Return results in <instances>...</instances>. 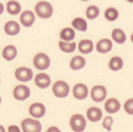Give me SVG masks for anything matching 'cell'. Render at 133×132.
I'll return each mask as SVG.
<instances>
[{
	"instance_id": "obj_1",
	"label": "cell",
	"mask_w": 133,
	"mask_h": 132,
	"mask_svg": "<svg viewBox=\"0 0 133 132\" xmlns=\"http://www.w3.org/2000/svg\"><path fill=\"white\" fill-rule=\"evenodd\" d=\"M34 11L37 17L46 20V19H50L54 15V6L47 0H40L39 3L35 4Z\"/></svg>"
},
{
	"instance_id": "obj_2",
	"label": "cell",
	"mask_w": 133,
	"mask_h": 132,
	"mask_svg": "<svg viewBox=\"0 0 133 132\" xmlns=\"http://www.w3.org/2000/svg\"><path fill=\"white\" fill-rule=\"evenodd\" d=\"M32 65L35 66V69H37L39 71L42 72V71H46L47 69H50L51 59L46 52H37L32 59Z\"/></svg>"
},
{
	"instance_id": "obj_3",
	"label": "cell",
	"mask_w": 133,
	"mask_h": 132,
	"mask_svg": "<svg viewBox=\"0 0 133 132\" xmlns=\"http://www.w3.org/2000/svg\"><path fill=\"white\" fill-rule=\"evenodd\" d=\"M51 91L57 98H65L70 95V85L65 80H57L52 84Z\"/></svg>"
},
{
	"instance_id": "obj_4",
	"label": "cell",
	"mask_w": 133,
	"mask_h": 132,
	"mask_svg": "<svg viewBox=\"0 0 133 132\" xmlns=\"http://www.w3.org/2000/svg\"><path fill=\"white\" fill-rule=\"evenodd\" d=\"M87 127V118L81 114H74L70 117V128L74 132H83Z\"/></svg>"
},
{
	"instance_id": "obj_5",
	"label": "cell",
	"mask_w": 133,
	"mask_h": 132,
	"mask_svg": "<svg viewBox=\"0 0 133 132\" xmlns=\"http://www.w3.org/2000/svg\"><path fill=\"white\" fill-rule=\"evenodd\" d=\"M107 87L103 86V85H95V86L91 87L90 90V97L93 102H104L107 100Z\"/></svg>"
},
{
	"instance_id": "obj_6",
	"label": "cell",
	"mask_w": 133,
	"mask_h": 132,
	"mask_svg": "<svg viewBox=\"0 0 133 132\" xmlns=\"http://www.w3.org/2000/svg\"><path fill=\"white\" fill-rule=\"evenodd\" d=\"M20 127L23 132H41L42 131V125L40 120L34 118V117H28L24 118L20 123Z\"/></svg>"
},
{
	"instance_id": "obj_7",
	"label": "cell",
	"mask_w": 133,
	"mask_h": 132,
	"mask_svg": "<svg viewBox=\"0 0 133 132\" xmlns=\"http://www.w3.org/2000/svg\"><path fill=\"white\" fill-rule=\"evenodd\" d=\"M14 76H15V79H16L19 82H21V84L29 82V81H31L35 77L32 70L30 69V67H28V66H19V67L15 70Z\"/></svg>"
},
{
	"instance_id": "obj_8",
	"label": "cell",
	"mask_w": 133,
	"mask_h": 132,
	"mask_svg": "<svg viewBox=\"0 0 133 132\" xmlns=\"http://www.w3.org/2000/svg\"><path fill=\"white\" fill-rule=\"evenodd\" d=\"M30 95H31V90L25 84H20L12 90V97L16 101H26L30 97Z\"/></svg>"
},
{
	"instance_id": "obj_9",
	"label": "cell",
	"mask_w": 133,
	"mask_h": 132,
	"mask_svg": "<svg viewBox=\"0 0 133 132\" xmlns=\"http://www.w3.org/2000/svg\"><path fill=\"white\" fill-rule=\"evenodd\" d=\"M90 95V89L86 84L83 82H77L72 87V96L78 100V101H82V100H86Z\"/></svg>"
},
{
	"instance_id": "obj_10",
	"label": "cell",
	"mask_w": 133,
	"mask_h": 132,
	"mask_svg": "<svg viewBox=\"0 0 133 132\" xmlns=\"http://www.w3.org/2000/svg\"><path fill=\"white\" fill-rule=\"evenodd\" d=\"M28 111H29L30 117L40 120V118H42L44 116L46 115V106L42 102H32L29 106Z\"/></svg>"
},
{
	"instance_id": "obj_11",
	"label": "cell",
	"mask_w": 133,
	"mask_h": 132,
	"mask_svg": "<svg viewBox=\"0 0 133 132\" xmlns=\"http://www.w3.org/2000/svg\"><path fill=\"white\" fill-rule=\"evenodd\" d=\"M34 82H35V85L39 87V89H41V90H46V89H49L50 86H52L51 77H50V75H47L45 71H42V72L40 71L37 75H35Z\"/></svg>"
},
{
	"instance_id": "obj_12",
	"label": "cell",
	"mask_w": 133,
	"mask_h": 132,
	"mask_svg": "<svg viewBox=\"0 0 133 132\" xmlns=\"http://www.w3.org/2000/svg\"><path fill=\"white\" fill-rule=\"evenodd\" d=\"M20 24L21 26H25V28H31L32 25L36 21V14L35 11H31V10H23V12L20 14Z\"/></svg>"
},
{
	"instance_id": "obj_13",
	"label": "cell",
	"mask_w": 133,
	"mask_h": 132,
	"mask_svg": "<svg viewBox=\"0 0 133 132\" xmlns=\"http://www.w3.org/2000/svg\"><path fill=\"white\" fill-rule=\"evenodd\" d=\"M104 111L108 114V115H115L117 114L119 110H121L122 105L119 102V100H117L116 97H110L104 101Z\"/></svg>"
},
{
	"instance_id": "obj_14",
	"label": "cell",
	"mask_w": 133,
	"mask_h": 132,
	"mask_svg": "<svg viewBox=\"0 0 133 132\" xmlns=\"http://www.w3.org/2000/svg\"><path fill=\"white\" fill-rule=\"evenodd\" d=\"M95 49L98 54H108L113 49V41H112V39H108V37L99 39L95 46Z\"/></svg>"
},
{
	"instance_id": "obj_15",
	"label": "cell",
	"mask_w": 133,
	"mask_h": 132,
	"mask_svg": "<svg viewBox=\"0 0 133 132\" xmlns=\"http://www.w3.org/2000/svg\"><path fill=\"white\" fill-rule=\"evenodd\" d=\"M86 118H87V121L96 123V122H98V121H102V118H103V112H102V110L99 109V107H97V106H91V107H88L86 111Z\"/></svg>"
},
{
	"instance_id": "obj_16",
	"label": "cell",
	"mask_w": 133,
	"mask_h": 132,
	"mask_svg": "<svg viewBox=\"0 0 133 132\" xmlns=\"http://www.w3.org/2000/svg\"><path fill=\"white\" fill-rule=\"evenodd\" d=\"M21 24L17 23L16 20H9L4 24V33L9 36H16L20 34V26Z\"/></svg>"
},
{
	"instance_id": "obj_17",
	"label": "cell",
	"mask_w": 133,
	"mask_h": 132,
	"mask_svg": "<svg viewBox=\"0 0 133 132\" xmlns=\"http://www.w3.org/2000/svg\"><path fill=\"white\" fill-rule=\"evenodd\" d=\"M95 44L91 39H82L77 42V50L81 52L82 55H87V54H91L95 50Z\"/></svg>"
},
{
	"instance_id": "obj_18",
	"label": "cell",
	"mask_w": 133,
	"mask_h": 132,
	"mask_svg": "<svg viewBox=\"0 0 133 132\" xmlns=\"http://www.w3.org/2000/svg\"><path fill=\"white\" fill-rule=\"evenodd\" d=\"M1 56L5 61H14L17 56V49L15 45H6L1 50Z\"/></svg>"
},
{
	"instance_id": "obj_19",
	"label": "cell",
	"mask_w": 133,
	"mask_h": 132,
	"mask_svg": "<svg viewBox=\"0 0 133 132\" xmlns=\"http://www.w3.org/2000/svg\"><path fill=\"white\" fill-rule=\"evenodd\" d=\"M5 10L8 14L15 16V15H20L23 12V6L17 0H9L5 4Z\"/></svg>"
},
{
	"instance_id": "obj_20",
	"label": "cell",
	"mask_w": 133,
	"mask_h": 132,
	"mask_svg": "<svg viewBox=\"0 0 133 132\" xmlns=\"http://www.w3.org/2000/svg\"><path fill=\"white\" fill-rule=\"evenodd\" d=\"M111 39H112L113 42H116L118 45H122V44H124L127 41V34L121 28H115L112 30V33H111Z\"/></svg>"
},
{
	"instance_id": "obj_21",
	"label": "cell",
	"mask_w": 133,
	"mask_h": 132,
	"mask_svg": "<svg viewBox=\"0 0 133 132\" xmlns=\"http://www.w3.org/2000/svg\"><path fill=\"white\" fill-rule=\"evenodd\" d=\"M71 26L76 30V31H80V33H85L88 29V23H87V19L81 16H76L72 19L71 21Z\"/></svg>"
},
{
	"instance_id": "obj_22",
	"label": "cell",
	"mask_w": 133,
	"mask_h": 132,
	"mask_svg": "<svg viewBox=\"0 0 133 132\" xmlns=\"http://www.w3.org/2000/svg\"><path fill=\"white\" fill-rule=\"evenodd\" d=\"M86 59L85 56L81 55H77V56H72V59L70 60V69L74 70V71H80L86 66Z\"/></svg>"
},
{
	"instance_id": "obj_23",
	"label": "cell",
	"mask_w": 133,
	"mask_h": 132,
	"mask_svg": "<svg viewBox=\"0 0 133 132\" xmlns=\"http://www.w3.org/2000/svg\"><path fill=\"white\" fill-rule=\"evenodd\" d=\"M76 37V30L72 26L62 28L60 31V40L62 41H74Z\"/></svg>"
},
{
	"instance_id": "obj_24",
	"label": "cell",
	"mask_w": 133,
	"mask_h": 132,
	"mask_svg": "<svg viewBox=\"0 0 133 132\" xmlns=\"http://www.w3.org/2000/svg\"><path fill=\"white\" fill-rule=\"evenodd\" d=\"M123 66H124V61H123V59L121 56H112L110 59V61H108V69L111 71H113V72H117V71L122 70Z\"/></svg>"
},
{
	"instance_id": "obj_25",
	"label": "cell",
	"mask_w": 133,
	"mask_h": 132,
	"mask_svg": "<svg viewBox=\"0 0 133 132\" xmlns=\"http://www.w3.org/2000/svg\"><path fill=\"white\" fill-rule=\"evenodd\" d=\"M58 49L65 54H72L77 50V44L75 41H58Z\"/></svg>"
},
{
	"instance_id": "obj_26",
	"label": "cell",
	"mask_w": 133,
	"mask_h": 132,
	"mask_svg": "<svg viewBox=\"0 0 133 132\" xmlns=\"http://www.w3.org/2000/svg\"><path fill=\"white\" fill-rule=\"evenodd\" d=\"M103 16L107 21L115 23L116 20H118V17H119V11H118V9H116V8L110 6V8H107V9L104 10Z\"/></svg>"
},
{
	"instance_id": "obj_27",
	"label": "cell",
	"mask_w": 133,
	"mask_h": 132,
	"mask_svg": "<svg viewBox=\"0 0 133 132\" xmlns=\"http://www.w3.org/2000/svg\"><path fill=\"white\" fill-rule=\"evenodd\" d=\"M85 15L88 20H95L99 16V8L97 5H90L85 10Z\"/></svg>"
},
{
	"instance_id": "obj_28",
	"label": "cell",
	"mask_w": 133,
	"mask_h": 132,
	"mask_svg": "<svg viewBox=\"0 0 133 132\" xmlns=\"http://www.w3.org/2000/svg\"><path fill=\"white\" fill-rule=\"evenodd\" d=\"M112 126H113V117L111 115L106 116L102 118V127H103L106 131H112Z\"/></svg>"
},
{
	"instance_id": "obj_29",
	"label": "cell",
	"mask_w": 133,
	"mask_h": 132,
	"mask_svg": "<svg viewBox=\"0 0 133 132\" xmlns=\"http://www.w3.org/2000/svg\"><path fill=\"white\" fill-rule=\"evenodd\" d=\"M122 107L124 110V112L129 116H133V97L128 98L124 101V103L122 105Z\"/></svg>"
},
{
	"instance_id": "obj_30",
	"label": "cell",
	"mask_w": 133,
	"mask_h": 132,
	"mask_svg": "<svg viewBox=\"0 0 133 132\" xmlns=\"http://www.w3.org/2000/svg\"><path fill=\"white\" fill-rule=\"evenodd\" d=\"M8 132H23L21 127H19L17 125H10L8 127Z\"/></svg>"
},
{
	"instance_id": "obj_31",
	"label": "cell",
	"mask_w": 133,
	"mask_h": 132,
	"mask_svg": "<svg viewBox=\"0 0 133 132\" xmlns=\"http://www.w3.org/2000/svg\"><path fill=\"white\" fill-rule=\"evenodd\" d=\"M46 132H62V131H61L57 126H50L46 130Z\"/></svg>"
},
{
	"instance_id": "obj_32",
	"label": "cell",
	"mask_w": 133,
	"mask_h": 132,
	"mask_svg": "<svg viewBox=\"0 0 133 132\" xmlns=\"http://www.w3.org/2000/svg\"><path fill=\"white\" fill-rule=\"evenodd\" d=\"M0 132H8V128H5L4 125H0Z\"/></svg>"
},
{
	"instance_id": "obj_33",
	"label": "cell",
	"mask_w": 133,
	"mask_h": 132,
	"mask_svg": "<svg viewBox=\"0 0 133 132\" xmlns=\"http://www.w3.org/2000/svg\"><path fill=\"white\" fill-rule=\"evenodd\" d=\"M127 3H129V4H133V0H126Z\"/></svg>"
},
{
	"instance_id": "obj_34",
	"label": "cell",
	"mask_w": 133,
	"mask_h": 132,
	"mask_svg": "<svg viewBox=\"0 0 133 132\" xmlns=\"http://www.w3.org/2000/svg\"><path fill=\"white\" fill-rule=\"evenodd\" d=\"M131 41H132V44H133V33L131 34Z\"/></svg>"
},
{
	"instance_id": "obj_35",
	"label": "cell",
	"mask_w": 133,
	"mask_h": 132,
	"mask_svg": "<svg viewBox=\"0 0 133 132\" xmlns=\"http://www.w3.org/2000/svg\"><path fill=\"white\" fill-rule=\"evenodd\" d=\"M81 1H90V0H81Z\"/></svg>"
}]
</instances>
